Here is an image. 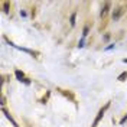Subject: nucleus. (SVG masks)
<instances>
[{"instance_id":"f257e3e1","label":"nucleus","mask_w":127,"mask_h":127,"mask_svg":"<svg viewBox=\"0 0 127 127\" xmlns=\"http://www.w3.org/2000/svg\"><path fill=\"white\" fill-rule=\"evenodd\" d=\"M108 105H110V103H107V104H105V107H104V108H101V110L98 111V116H97V119L94 120V123H93V126H91V127H95L97 124H98V121H100V120H101V117L104 116V113H105V110L108 108Z\"/></svg>"},{"instance_id":"f03ea898","label":"nucleus","mask_w":127,"mask_h":127,"mask_svg":"<svg viewBox=\"0 0 127 127\" xmlns=\"http://www.w3.org/2000/svg\"><path fill=\"white\" fill-rule=\"evenodd\" d=\"M16 77L19 78V81H25L26 84H29V81H28V79H25V75H23V72H20V71H16Z\"/></svg>"},{"instance_id":"7ed1b4c3","label":"nucleus","mask_w":127,"mask_h":127,"mask_svg":"<svg viewBox=\"0 0 127 127\" xmlns=\"http://www.w3.org/2000/svg\"><path fill=\"white\" fill-rule=\"evenodd\" d=\"M121 13H123V10H121V9H117V12H116V13L113 15V17H114V19H119Z\"/></svg>"},{"instance_id":"20e7f679","label":"nucleus","mask_w":127,"mask_h":127,"mask_svg":"<svg viewBox=\"0 0 127 127\" xmlns=\"http://www.w3.org/2000/svg\"><path fill=\"white\" fill-rule=\"evenodd\" d=\"M108 7H110V3H105V7H104V10H101V16H104L105 13H107Z\"/></svg>"},{"instance_id":"39448f33","label":"nucleus","mask_w":127,"mask_h":127,"mask_svg":"<svg viewBox=\"0 0 127 127\" xmlns=\"http://www.w3.org/2000/svg\"><path fill=\"white\" fill-rule=\"evenodd\" d=\"M124 78H127V72H123V74H121V75L119 77L120 81H124Z\"/></svg>"},{"instance_id":"423d86ee","label":"nucleus","mask_w":127,"mask_h":127,"mask_svg":"<svg viewBox=\"0 0 127 127\" xmlns=\"http://www.w3.org/2000/svg\"><path fill=\"white\" fill-rule=\"evenodd\" d=\"M71 25H75V13L71 16Z\"/></svg>"},{"instance_id":"0eeeda50","label":"nucleus","mask_w":127,"mask_h":127,"mask_svg":"<svg viewBox=\"0 0 127 127\" xmlns=\"http://www.w3.org/2000/svg\"><path fill=\"white\" fill-rule=\"evenodd\" d=\"M82 35H84V36H87V35H88V28H87V26L84 28V33H82Z\"/></svg>"},{"instance_id":"6e6552de","label":"nucleus","mask_w":127,"mask_h":127,"mask_svg":"<svg viewBox=\"0 0 127 127\" xmlns=\"http://www.w3.org/2000/svg\"><path fill=\"white\" fill-rule=\"evenodd\" d=\"M126 120H127V114H126V117H124V119L121 120V124H123V123H124V121H126Z\"/></svg>"},{"instance_id":"1a4fd4ad","label":"nucleus","mask_w":127,"mask_h":127,"mask_svg":"<svg viewBox=\"0 0 127 127\" xmlns=\"http://www.w3.org/2000/svg\"><path fill=\"white\" fill-rule=\"evenodd\" d=\"M124 62H126V64H127V59H124Z\"/></svg>"}]
</instances>
